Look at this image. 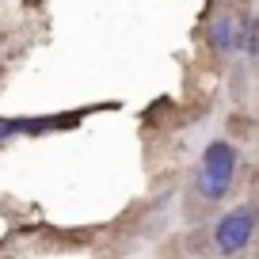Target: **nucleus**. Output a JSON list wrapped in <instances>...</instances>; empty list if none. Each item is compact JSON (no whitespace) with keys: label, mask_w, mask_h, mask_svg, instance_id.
<instances>
[{"label":"nucleus","mask_w":259,"mask_h":259,"mask_svg":"<svg viewBox=\"0 0 259 259\" xmlns=\"http://www.w3.org/2000/svg\"><path fill=\"white\" fill-rule=\"evenodd\" d=\"M233 168H236V149L225 145V141H213V145L206 149L202 176H198V191H202V198L218 202L221 194L233 187Z\"/></svg>","instance_id":"nucleus-1"},{"label":"nucleus","mask_w":259,"mask_h":259,"mask_svg":"<svg viewBox=\"0 0 259 259\" xmlns=\"http://www.w3.org/2000/svg\"><path fill=\"white\" fill-rule=\"evenodd\" d=\"M251 233H255V213H251L248 206H244V210L225 213V218L218 221V233H213V240H218V251H225V255L240 251L244 244L251 240Z\"/></svg>","instance_id":"nucleus-2"},{"label":"nucleus","mask_w":259,"mask_h":259,"mask_svg":"<svg viewBox=\"0 0 259 259\" xmlns=\"http://www.w3.org/2000/svg\"><path fill=\"white\" fill-rule=\"evenodd\" d=\"M213 46H221V50L236 46V23L233 19H218V23H213Z\"/></svg>","instance_id":"nucleus-3"},{"label":"nucleus","mask_w":259,"mask_h":259,"mask_svg":"<svg viewBox=\"0 0 259 259\" xmlns=\"http://www.w3.org/2000/svg\"><path fill=\"white\" fill-rule=\"evenodd\" d=\"M255 57H259V54H255Z\"/></svg>","instance_id":"nucleus-4"}]
</instances>
